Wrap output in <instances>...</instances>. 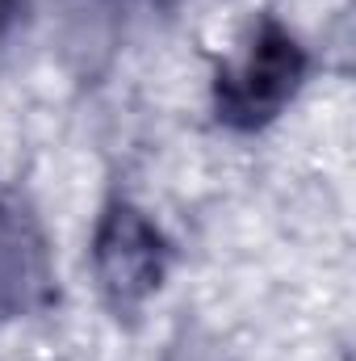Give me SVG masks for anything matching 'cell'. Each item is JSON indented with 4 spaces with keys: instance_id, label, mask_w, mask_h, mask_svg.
Instances as JSON below:
<instances>
[{
    "instance_id": "cell-1",
    "label": "cell",
    "mask_w": 356,
    "mask_h": 361,
    "mask_svg": "<svg viewBox=\"0 0 356 361\" xmlns=\"http://www.w3.org/2000/svg\"><path fill=\"white\" fill-rule=\"evenodd\" d=\"M302 76H306V51L285 25L265 17L243 59L218 72V85H214L218 118L235 130H256L293 101Z\"/></svg>"
},
{
    "instance_id": "cell-2",
    "label": "cell",
    "mask_w": 356,
    "mask_h": 361,
    "mask_svg": "<svg viewBox=\"0 0 356 361\" xmlns=\"http://www.w3.org/2000/svg\"><path fill=\"white\" fill-rule=\"evenodd\" d=\"M92 269L113 315L130 319L160 290L164 269H168V244L143 210L113 202L101 214V227L92 240Z\"/></svg>"
},
{
    "instance_id": "cell-3",
    "label": "cell",
    "mask_w": 356,
    "mask_h": 361,
    "mask_svg": "<svg viewBox=\"0 0 356 361\" xmlns=\"http://www.w3.org/2000/svg\"><path fill=\"white\" fill-rule=\"evenodd\" d=\"M55 294V273L46 244L30 214L0 202V319L46 307Z\"/></svg>"
},
{
    "instance_id": "cell-4",
    "label": "cell",
    "mask_w": 356,
    "mask_h": 361,
    "mask_svg": "<svg viewBox=\"0 0 356 361\" xmlns=\"http://www.w3.org/2000/svg\"><path fill=\"white\" fill-rule=\"evenodd\" d=\"M21 8H25V0H0V38H4V34L17 25Z\"/></svg>"
},
{
    "instance_id": "cell-5",
    "label": "cell",
    "mask_w": 356,
    "mask_h": 361,
    "mask_svg": "<svg viewBox=\"0 0 356 361\" xmlns=\"http://www.w3.org/2000/svg\"><path fill=\"white\" fill-rule=\"evenodd\" d=\"M189 361H218V357H210V353H197V349H193V353H189Z\"/></svg>"
}]
</instances>
